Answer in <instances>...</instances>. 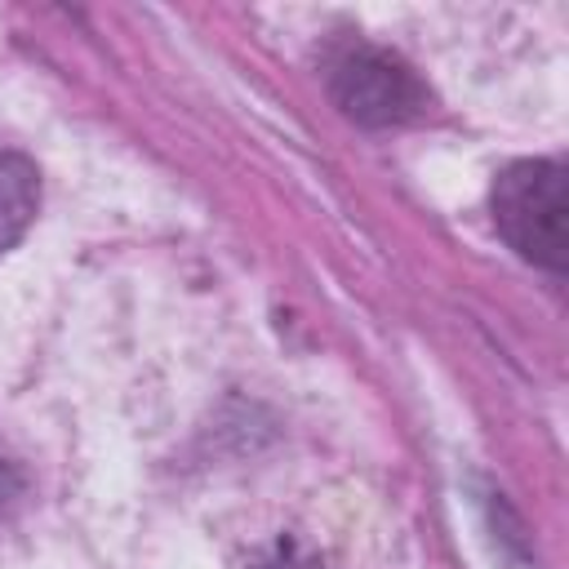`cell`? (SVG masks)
I'll return each instance as SVG.
<instances>
[{
	"label": "cell",
	"mask_w": 569,
	"mask_h": 569,
	"mask_svg": "<svg viewBox=\"0 0 569 569\" xmlns=\"http://www.w3.org/2000/svg\"><path fill=\"white\" fill-rule=\"evenodd\" d=\"M36 209H40L36 164L22 151H13L9 142H0V253H9L27 236Z\"/></svg>",
	"instance_id": "cell-3"
},
{
	"label": "cell",
	"mask_w": 569,
	"mask_h": 569,
	"mask_svg": "<svg viewBox=\"0 0 569 569\" xmlns=\"http://www.w3.org/2000/svg\"><path fill=\"white\" fill-rule=\"evenodd\" d=\"M329 93L360 124H400L427 111V89L418 76L396 53L360 40L329 58Z\"/></svg>",
	"instance_id": "cell-2"
},
{
	"label": "cell",
	"mask_w": 569,
	"mask_h": 569,
	"mask_svg": "<svg viewBox=\"0 0 569 569\" xmlns=\"http://www.w3.org/2000/svg\"><path fill=\"white\" fill-rule=\"evenodd\" d=\"M493 218L507 244L547 267L565 271V164L520 160L493 187Z\"/></svg>",
	"instance_id": "cell-1"
},
{
	"label": "cell",
	"mask_w": 569,
	"mask_h": 569,
	"mask_svg": "<svg viewBox=\"0 0 569 569\" xmlns=\"http://www.w3.org/2000/svg\"><path fill=\"white\" fill-rule=\"evenodd\" d=\"M22 493V476H18V467H13V458L0 449V516L13 507V498Z\"/></svg>",
	"instance_id": "cell-4"
}]
</instances>
